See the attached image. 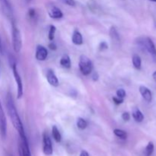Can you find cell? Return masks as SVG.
Instances as JSON below:
<instances>
[{
	"mask_svg": "<svg viewBox=\"0 0 156 156\" xmlns=\"http://www.w3.org/2000/svg\"><path fill=\"white\" fill-rule=\"evenodd\" d=\"M47 80L50 85L53 87H57L59 85V80L56 74L52 69H48L47 72Z\"/></svg>",
	"mask_w": 156,
	"mask_h": 156,
	"instance_id": "11",
	"label": "cell"
},
{
	"mask_svg": "<svg viewBox=\"0 0 156 156\" xmlns=\"http://www.w3.org/2000/svg\"><path fill=\"white\" fill-rule=\"evenodd\" d=\"M60 65L63 68L69 69L71 67V59L67 54H64L60 59Z\"/></svg>",
	"mask_w": 156,
	"mask_h": 156,
	"instance_id": "16",
	"label": "cell"
},
{
	"mask_svg": "<svg viewBox=\"0 0 156 156\" xmlns=\"http://www.w3.org/2000/svg\"><path fill=\"white\" fill-rule=\"evenodd\" d=\"M5 101L8 114H9V116L10 117L11 121H12L14 127L18 132L19 136H25L26 135L25 133H24L23 123L21 122V119H20L19 115H18V113L17 111L16 108H15L13 98H12V94L10 92H8Z\"/></svg>",
	"mask_w": 156,
	"mask_h": 156,
	"instance_id": "1",
	"label": "cell"
},
{
	"mask_svg": "<svg viewBox=\"0 0 156 156\" xmlns=\"http://www.w3.org/2000/svg\"><path fill=\"white\" fill-rule=\"evenodd\" d=\"M114 133L115 134L116 136L121 139V140H126L127 138V133H126V131L123 130V129H115L114 130Z\"/></svg>",
	"mask_w": 156,
	"mask_h": 156,
	"instance_id": "20",
	"label": "cell"
},
{
	"mask_svg": "<svg viewBox=\"0 0 156 156\" xmlns=\"http://www.w3.org/2000/svg\"><path fill=\"white\" fill-rule=\"evenodd\" d=\"M48 52L46 47L44 46L38 45L36 48V53H35V57L39 61H44L47 57Z\"/></svg>",
	"mask_w": 156,
	"mask_h": 156,
	"instance_id": "10",
	"label": "cell"
},
{
	"mask_svg": "<svg viewBox=\"0 0 156 156\" xmlns=\"http://www.w3.org/2000/svg\"><path fill=\"white\" fill-rule=\"evenodd\" d=\"M132 62L134 68L136 69L140 70L142 67V59L140 56L138 54H134L132 57Z\"/></svg>",
	"mask_w": 156,
	"mask_h": 156,
	"instance_id": "17",
	"label": "cell"
},
{
	"mask_svg": "<svg viewBox=\"0 0 156 156\" xmlns=\"http://www.w3.org/2000/svg\"><path fill=\"white\" fill-rule=\"evenodd\" d=\"M77 126L79 129H86V127L88 126V123L85 120H84L83 118H78L77 120Z\"/></svg>",
	"mask_w": 156,
	"mask_h": 156,
	"instance_id": "22",
	"label": "cell"
},
{
	"mask_svg": "<svg viewBox=\"0 0 156 156\" xmlns=\"http://www.w3.org/2000/svg\"><path fill=\"white\" fill-rule=\"evenodd\" d=\"M36 15V12L34 9H30L28 10V16L30 17V18H34Z\"/></svg>",
	"mask_w": 156,
	"mask_h": 156,
	"instance_id": "29",
	"label": "cell"
},
{
	"mask_svg": "<svg viewBox=\"0 0 156 156\" xmlns=\"http://www.w3.org/2000/svg\"><path fill=\"white\" fill-rule=\"evenodd\" d=\"M149 1H152V2H156V0H149Z\"/></svg>",
	"mask_w": 156,
	"mask_h": 156,
	"instance_id": "35",
	"label": "cell"
},
{
	"mask_svg": "<svg viewBox=\"0 0 156 156\" xmlns=\"http://www.w3.org/2000/svg\"><path fill=\"white\" fill-rule=\"evenodd\" d=\"M138 44L142 48L149 52V54L152 56L154 60L156 61V47L155 44H154L153 41L150 37L139 38Z\"/></svg>",
	"mask_w": 156,
	"mask_h": 156,
	"instance_id": "2",
	"label": "cell"
},
{
	"mask_svg": "<svg viewBox=\"0 0 156 156\" xmlns=\"http://www.w3.org/2000/svg\"><path fill=\"white\" fill-rule=\"evenodd\" d=\"M140 92L141 95L143 96V99L147 102H151L152 100V91L144 85H141L140 87Z\"/></svg>",
	"mask_w": 156,
	"mask_h": 156,
	"instance_id": "12",
	"label": "cell"
},
{
	"mask_svg": "<svg viewBox=\"0 0 156 156\" xmlns=\"http://www.w3.org/2000/svg\"><path fill=\"white\" fill-rule=\"evenodd\" d=\"M43 152L46 155H51L53 152L51 140L47 133L43 134Z\"/></svg>",
	"mask_w": 156,
	"mask_h": 156,
	"instance_id": "8",
	"label": "cell"
},
{
	"mask_svg": "<svg viewBox=\"0 0 156 156\" xmlns=\"http://www.w3.org/2000/svg\"><path fill=\"white\" fill-rule=\"evenodd\" d=\"M108 48V44H107L106 42H105V41H104V42L101 43L100 45H99V50H102V51H103V50H107Z\"/></svg>",
	"mask_w": 156,
	"mask_h": 156,
	"instance_id": "26",
	"label": "cell"
},
{
	"mask_svg": "<svg viewBox=\"0 0 156 156\" xmlns=\"http://www.w3.org/2000/svg\"><path fill=\"white\" fill-rule=\"evenodd\" d=\"M154 144L152 142H149L148 145L146 146V149H145V153L146 156H151L154 152Z\"/></svg>",
	"mask_w": 156,
	"mask_h": 156,
	"instance_id": "21",
	"label": "cell"
},
{
	"mask_svg": "<svg viewBox=\"0 0 156 156\" xmlns=\"http://www.w3.org/2000/svg\"><path fill=\"white\" fill-rule=\"evenodd\" d=\"M6 133H7V120L0 102V133L3 138H5Z\"/></svg>",
	"mask_w": 156,
	"mask_h": 156,
	"instance_id": "9",
	"label": "cell"
},
{
	"mask_svg": "<svg viewBox=\"0 0 156 156\" xmlns=\"http://www.w3.org/2000/svg\"><path fill=\"white\" fill-rule=\"evenodd\" d=\"M12 72H13V76L15 78V82L17 84V98L18 99L21 98L23 96V84H22V80H21V78L20 76L19 73L18 72V69H17L16 63L12 64Z\"/></svg>",
	"mask_w": 156,
	"mask_h": 156,
	"instance_id": "5",
	"label": "cell"
},
{
	"mask_svg": "<svg viewBox=\"0 0 156 156\" xmlns=\"http://www.w3.org/2000/svg\"><path fill=\"white\" fill-rule=\"evenodd\" d=\"M133 117L137 123H141L144 120V115L139 108H134L133 111Z\"/></svg>",
	"mask_w": 156,
	"mask_h": 156,
	"instance_id": "15",
	"label": "cell"
},
{
	"mask_svg": "<svg viewBox=\"0 0 156 156\" xmlns=\"http://www.w3.org/2000/svg\"><path fill=\"white\" fill-rule=\"evenodd\" d=\"M152 78H153V79L155 80V82H156V71L154 72L153 74H152Z\"/></svg>",
	"mask_w": 156,
	"mask_h": 156,
	"instance_id": "34",
	"label": "cell"
},
{
	"mask_svg": "<svg viewBox=\"0 0 156 156\" xmlns=\"http://www.w3.org/2000/svg\"><path fill=\"white\" fill-rule=\"evenodd\" d=\"M122 118L125 121H129V119H130V115H129V114L128 112H124L122 114Z\"/></svg>",
	"mask_w": 156,
	"mask_h": 156,
	"instance_id": "28",
	"label": "cell"
},
{
	"mask_svg": "<svg viewBox=\"0 0 156 156\" xmlns=\"http://www.w3.org/2000/svg\"><path fill=\"white\" fill-rule=\"evenodd\" d=\"M49 15H50V18H54V19H59V18H62L63 16V14H62V11L57 8L56 6H51V7L48 10Z\"/></svg>",
	"mask_w": 156,
	"mask_h": 156,
	"instance_id": "13",
	"label": "cell"
},
{
	"mask_svg": "<svg viewBox=\"0 0 156 156\" xmlns=\"http://www.w3.org/2000/svg\"><path fill=\"white\" fill-rule=\"evenodd\" d=\"M52 135H53V139L56 143H60L61 140H62V136H61L60 133H59V130L56 126H53L52 127Z\"/></svg>",
	"mask_w": 156,
	"mask_h": 156,
	"instance_id": "19",
	"label": "cell"
},
{
	"mask_svg": "<svg viewBox=\"0 0 156 156\" xmlns=\"http://www.w3.org/2000/svg\"><path fill=\"white\" fill-rule=\"evenodd\" d=\"M62 3L67 5L69 6H75L76 5V2L75 0H60Z\"/></svg>",
	"mask_w": 156,
	"mask_h": 156,
	"instance_id": "25",
	"label": "cell"
},
{
	"mask_svg": "<svg viewBox=\"0 0 156 156\" xmlns=\"http://www.w3.org/2000/svg\"><path fill=\"white\" fill-rule=\"evenodd\" d=\"M12 44L15 53H19L22 47V40H21V33L15 24V21H12Z\"/></svg>",
	"mask_w": 156,
	"mask_h": 156,
	"instance_id": "4",
	"label": "cell"
},
{
	"mask_svg": "<svg viewBox=\"0 0 156 156\" xmlns=\"http://www.w3.org/2000/svg\"><path fill=\"white\" fill-rule=\"evenodd\" d=\"M72 41L76 45H82L83 44V38L82 35L78 30H75L73 31V37H72Z\"/></svg>",
	"mask_w": 156,
	"mask_h": 156,
	"instance_id": "14",
	"label": "cell"
},
{
	"mask_svg": "<svg viewBox=\"0 0 156 156\" xmlns=\"http://www.w3.org/2000/svg\"><path fill=\"white\" fill-rule=\"evenodd\" d=\"M98 73H94V74H93L92 76V79L93 81H94V82H96V81H98Z\"/></svg>",
	"mask_w": 156,
	"mask_h": 156,
	"instance_id": "31",
	"label": "cell"
},
{
	"mask_svg": "<svg viewBox=\"0 0 156 156\" xmlns=\"http://www.w3.org/2000/svg\"><path fill=\"white\" fill-rule=\"evenodd\" d=\"M155 27H156V23H155Z\"/></svg>",
	"mask_w": 156,
	"mask_h": 156,
	"instance_id": "36",
	"label": "cell"
},
{
	"mask_svg": "<svg viewBox=\"0 0 156 156\" xmlns=\"http://www.w3.org/2000/svg\"><path fill=\"white\" fill-rule=\"evenodd\" d=\"M0 53H2V44L1 38H0Z\"/></svg>",
	"mask_w": 156,
	"mask_h": 156,
	"instance_id": "33",
	"label": "cell"
},
{
	"mask_svg": "<svg viewBox=\"0 0 156 156\" xmlns=\"http://www.w3.org/2000/svg\"><path fill=\"white\" fill-rule=\"evenodd\" d=\"M0 5H1L2 10L6 18H9L12 22L14 21L13 11H12V5L9 0H0Z\"/></svg>",
	"mask_w": 156,
	"mask_h": 156,
	"instance_id": "7",
	"label": "cell"
},
{
	"mask_svg": "<svg viewBox=\"0 0 156 156\" xmlns=\"http://www.w3.org/2000/svg\"><path fill=\"white\" fill-rule=\"evenodd\" d=\"M80 156H89V154L86 150H82L80 153Z\"/></svg>",
	"mask_w": 156,
	"mask_h": 156,
	"instance_id": "32",
	"label": "cell"
},
{
	"mask_svg": "<svg viewBox=\"0 0 156 156\" xmlns=\"http://www.w3.org/2000/svg\"><path fill=\"white\" fill-rule=\"evenodd\" d=\"M113 101H114V104H116V105H120V104H122L123 102V99L118 97H114L113 98Z\"/></svg>",
	"mask_w": 156,
	"mask_h": 156,
	"instance_id": "27",
	"label": "cell"
},
{
	"mask_svg": "<svg viewBox=\"0 0 156 156\" xmlns=\"http://www.w3.org/2000/svg\"><path fill=\"white\" fill-rule=\"evenodd\" d=\"M49 48L52 50H56V45L53 42H51L49 44Z\"/></svg>",
	"mask_w": 156,
	"mask_h": 156,
	"instance_id": "30",
	"label": "cell"
},
{
	"mask_svg": "<svg viewBox=\"0 0 156 156\" xmlns=\"http://www.w3.org/2000/svg\"><path fill=\"white\" fill-rule=\"evenodd\" d=\"M19 137V142H18V154H19V156H32L26 136Z\"/></svg>",
	"mask_w": 156,
	"mask_h": 156,
	"instance_id": "6",
	"label": "cell"
},
{
	"mask_svg": "<svg viewBox=\"0 0 156 156\" xmlns=\"http://www.w3.org/2000/svg\"><path fill=\"white\" fill-rule=\"evenodd\" d=\"M117 97L120 98H124L126 97V91L123 88H120L117 91Z\"/></svg>",
	"mask_w": 156,
	"mask_h": 156,
	"instance_id": "24",
	"label": "cell"
},
{
	"mask_svg": "<svg viewBox=\"0 0 156 156\" xmlns=\"http://www.w3.org/2000/svg\"><path fill=\"white\" fill-rule=\"evenodd\" d=\"M79 69L84 76H88L92 72L93 63L91 59L85 55H81L79 62Z\"/></svg>",
	"mask_w": 156,
	"mask_h": 156,
	"instance_id": "3",
	"label": "cell"
},
{
	"mask_svg": "<svg viewBox=\"0 0 156 156\" xmlns=\"http://www.w3.org/2000/svg\"><path fill=\"white\" fill-rule=\"evenodd\" d=\"M56 28L54 25H50V30H49V34L48 38L50 41H53L55 37V34H56Z\"/></svg>",
	"mask_w": 156,
	"mask_h": 156,
	"instance_id": "23",
	"label": "cell"
},
{
	"mask_svg": "<svg viewBox=\"0 0 156 156\" xmlns=\"http://www.w3.org/2000/svg\"><path fill=\"white\" fill-rule=\"evenodd\" d=\"M110 36H111V39L114 41H115V42H120V35H119L117 28L114 26H112L111 27V29H110Z\"/></svg>",
	"mask_w": 156,
	"mask_h": 156,
	"instance_id": "18",
	"label": "cell"
}]
</instances>
